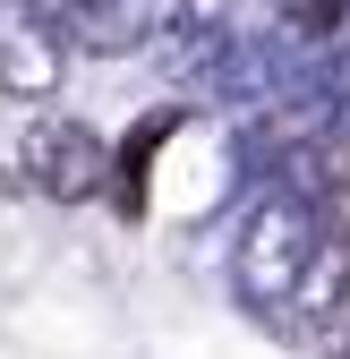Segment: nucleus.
<instances>
[{
  "mask_svg": "<svg viewBox=\"0 0 350 359\" xmlns=\"http://www.w3.org/2000/svg\"><path fill=\"white\" fill-rule=\"evenodd\" d=\"M103 171H111V154H103V137L94 128H77V120H34L26 128V180L43 197H94L103 189Z\"/></svg>",
  "mask_w": 350,
  "mask_h": 359,
  "instance_id": "nucleus-1",
  "label": "nucleus"
},
{
  "mask_svg": "<svg viewBox=\"0 0 350 359\" xmlns=\"http://www.w3.org/2000/svg\"><path fill=\"white\" fill-rule=\"evenodd\" d=\"M171 128H180V120H171V111H162V120H146V128H137V137H128V146H120V163H111V171H120V205H128V214H137V205H146V154H154V146L171 137Z\"/></svg>",
  "mask_w": 350,
  "mask_h": 359,
  "instance_id": "nucleus-2",
  "label": "nucleus"
},
{
  "mask_svg": "<svg viewBox=\"0 0 350 359\" xmlns=\"http://www.w3.org/2000/svg\"><path fill=\"white\" fill-rule=\"evenodd\" d=\"M0 189H9V180H0Z\"/></svg>",
  "mask_w": 350,
  "mask_h": 359,
  "instance_id": "nucleus-3",
  "label": "nucleus"
}]
</instances>
